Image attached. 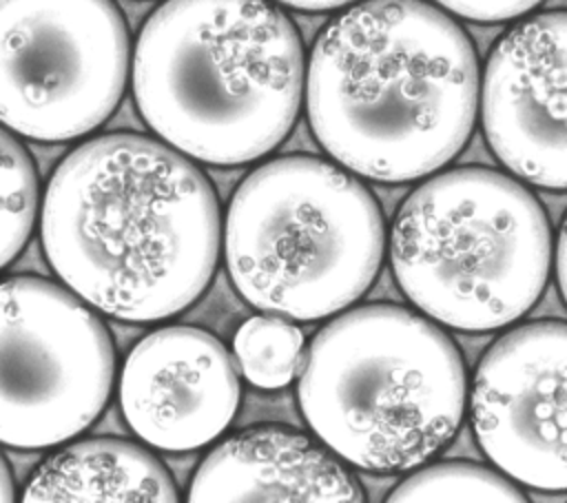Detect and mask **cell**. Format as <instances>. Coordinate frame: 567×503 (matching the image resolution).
<instances>
[{
	"label": "cell",
	"mask_w": 567,
	"mask_h": 503,
	"mask_svg": "<svg viewBox=\"0 0 567 503\" xmlns=\"http://www.w3.org/2000/svg\"><path fill=\"white\" fill-rule=\"evenodd\" d=\"M385 253L377 197L337 162L281 155L252 168L224 219V261L244 301L290 321L339 315L374 284Z\"/></svg>",
	"instance_id": "obj_6"
},
{
	"label": "cell",
	"mask_w": 567,
	"mask_h": 503,
	"mask_svg": "<svg viewBox=\"0 0 567 503\" xmlns=\"http://www.w3.org/2000/svg\"><path fill=\"white\" fill-rule=\"evenodd\" d=\"M244 377L264 390L288 386L303 361L301 330L279 315L246 319L233 341Z\"/></svg>",
	"instance_id": "obj_14"
},
{
	"label": "cell",
	"mask_w": 567,
	"mask_h": 503,
	"mask_svg": "<svg viewBox=\"0 0 567 503\" xmlns=\"http://www.w3.org/2000/svg\"><path fill=\"white\" fill-rule=\"evenodd\" d=\"M40 237L51 270L93 310L148 324L204 295L221 215L210 179L188 155L155 137L106 133L55 166Z\"/></svg>",
	"instance_id": "obj_1"
},
{
	"label": "cell",
	"mask_w": 567,
	"mask_h": 503,
	"mask_svg": "<svg viewBox=\"0 0 567 503\" xmlns=\"http://www.w3.org/2000/svg\"><path fill=\"white\" fill-rule=\"evenodd\" d=\"M24 501H177L166 465L133 441L95 437L47 456L22 487Z\"/></svg>",
	"instance_id": "obj_13"
},
{
	"label": "cell",
	"mask_w": 567,
	"mask_h": 503,
	"mask_svg": "<svg viewBox=\"0 0 567 503\" xmlns=\"http://www.w3.org/2000/svg\"><path fill=\"white\" fill-rule=\"evenodd\" d=\"M299 408L343 463L412 472L450 445L470 383L454 339L396 304L346 308L312 337L299 368Z\"/></svg>",
	"instance_id": "obj_4"
},
{
	"label": "cell",
	"mask_w": 567,
	"mask_h": 503,
	"mask_svg": "<svg viewBox=\"0 0 567 503\" xmlns=\"http://www.w3.org/2000/svg\"><path fill=\"white\" fill-rule=\"evenodd\" d=\"M390 501H525L518 483L494 468L467 461L423 463L388 496Z\"/></svg>",
	"instance_id": "obj_16"
},
{
	"label": "cell",
	"mask_w": 567,
	"mask_h": 503,
	"mask_svg": "<svg viewBox=\"0 0 567 503\" xmlns=\"http://www.w3.org/2000/svg\"><path fill=\"white\" fill-rule=\"evenodd\" d=\"M478 84L474 44L445 9L427 0H359L312 44L308 122L350 173L414 182L465 148Z\"/></svg>",
	"instance_id": "obj_2"
},
{
	"label": "cell",
	"mask_w": 567,
	"mask_h": 503,
	"mask_svg": "<svg viewBox=\"0 0 567 503\" xmlns=\"http://www.w3.org/2000/svg\"><path fill=\"white\" fill-rule=\"evenodd\" d=\"M235 359L204 328L162 326L144 335L120 372V408L148 445L186 452L215 441L237 414Z\"/></svg>",
	"instance_id": "obj_11"
},
{
	"label": "cell",
	"mask_w": 567,
	"mask_h": 503,
	"mask_svg": "<svg viewBox=\"0 0 567 503\" xmlns=\"http://www.w3.org/2000/svg\"><path fill=\"white\" fill-rule=\"evenodd\" d=\"M481 122L492 153L514 177L567 191V11L527 16L494 42Z\"/></svg>",
	"instance_id": "obj_10"
},
{
	"label": "cell",
	"mask_w": 567,
	"mask_h": 503,
	"mask_svg": "<svg viewBox=\"0 0 567 503\" xmlns=\"http://www.w3.org/2000/svg\"><path fill=\"white\" fill-rule=\"evenodd\" d=\"M188 501H363L343 461L315 439L277 425L226 437L197 465Z\"/></svg>",
	"instance_id": "obj_12"
},
{
	"label": "cell",
	"mask_w": 567,
	"mask_h": 503,
	"mask_svg": "<svg viewBox=\"0 0 567 503\" xmlns=\"http://www.w3.org/2000/svg\"><path fill=\"white\" fill-rule=\"evenodd\" d=\"M38 171L29 151L0 124V270L31 239L40 211Z\"/></svg>",
	"instance_id": "obj_15"
},
{
	"label": "cell",
	"mask_w": 567,
	"mask_h": 503,
	"mask_svg": "<svg viewBox=\"0 0 567 503\" xmlns=\"http://www.w3.org/2000/svg\"><path fill=\"white\" fill-rule=\"evenodd\" d=\"M277 4L299 9V11H332L341 7H350L359 0H275Z\"/></svg>",
	"instance_id": "obj_19"
},
{
	"label": "cell",
	"mask_w": 567,
	"mask_h": 503,
	"mask_svg": "<svg viewBox=\"0 0 567 503\" xmlns=\"http://www.w3.org/2000/svg\"><path fill=\"white\" fill-rule=\"evenodd\" d=\"M16 496V485H13V476H11V468L4 461L2 452H0V501H13Z\"/></svg>",
	"instance_id": "obj_20"
},
{
	"label": "cell",
	"mask_w": 567,
	"mask_h": 503,
	"mask_svg": "<svg viewBox=\"0 0 567 503\" xmlns=\"http://www.w3.org/2000/svg\"><path fill=\"white\" fill-rule=\"evenodd\" d=\"M483 454L518 485L567 492V321H529L481 357L467 397Z\"/></svg>",
	"instance_id": "obj_9"
},
{
	"label": "cell",
	"mask_w": 567,
	"mask_h": 503,
	"mask_svg": "<svg viewBox=\"0 0 567 503\" xmlns=\"http://www.w3.org/2000/svg\"><path fill=\"white\" fill-rule=\"evenodd\" d=\"M452 16L472 22H507L527 16L543 0H434Z\"/></svg>",
	"instance_id": "obj_17"
},
{
	"label": "cell",
	"mask_w": 567,
	"mask_h": 503,
	"mask_svg": "<svg viewBox=\"0 0 567 503\" xmlns=\"http://www.w3.org/2000/svg\"><path fill=\"white\" fill-rule=\"evenodd\" d=\"M551 261V226L538 197L518 177L485 166L427 175L390 228L401 292L461 332L516 324L540 299Z\"/></svg>",
	"instance_id": "obj_5"
},
{
	"label": "cell",
	"mask_w": 567,
	"mask_h": 503,
	"mask_svg": "<svg viewBox=\"0 0 567 503\" xmlns=\"http://www.w3.org/2000/svg\"><path fill=\"white\" fill-rule=\"evenodd\" d=\"M115 379L104 321L64 284L0 279V443L53 448L91 428Z\"/></svg>",
	"instance_id": "obj_7"
},
{
	"label": "cell",
	"mask_w": 567,
	"mask_h": 503,
	"mask_svg": "<svg viewBox=\"0 0 567 503\" xmlns=\"http://www.w3.org/2000/svg\"><path fill=\"white\" fill-rule=\"evenodd\" d=\"M554 266H556V281L558 290L563 295V301L567 304V215L560 224L556 244H554Z\"/></svg>",
	"instance_id": "obj_18"
},
{
	"label": "cell",
	"mask_w": 567,
	"mask_h": 503,
	"mask_svg": "<svg viewBox=\"0 0 567 503\" xmlns=\"http://www.w3.org/2000/svg\"><path fill=\"white\" fill-rule=\"evenodd\" d=\"M128 60L113 0H0V124L35 142L89 135L117 109Z\"/></svg>",
	"instance_id": "obj_8"
},
{
	"label": "cell",
	"mask_w": 567,
	"mask_h": 503,
	"mask_svg": "<svg viewBox=\"0 0 567 503\" xmlns=\"http://www.w3.org/2000/svg\"><path fill=\"white\" fill-rule=\"evenodd\" d=\"M303 91L301 35L270 0H166L135 42L140 115L197 162L268 155L292 131Z\"/></svg>",
	"instance_id": "obj_3"
}]
</instances>
